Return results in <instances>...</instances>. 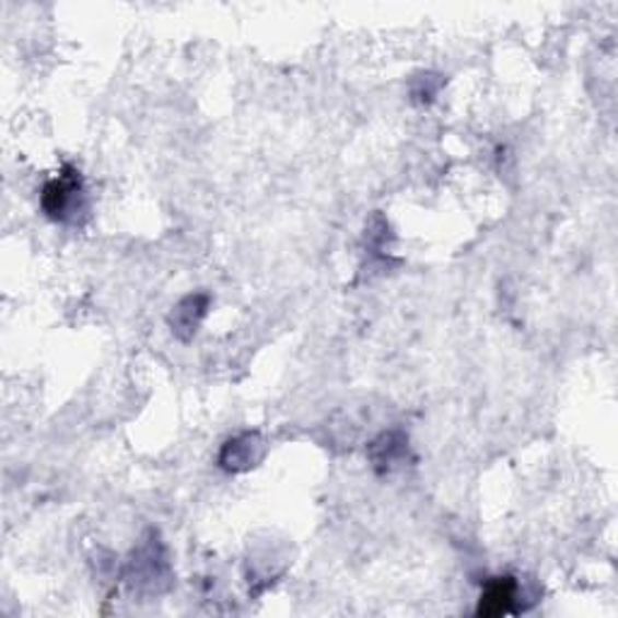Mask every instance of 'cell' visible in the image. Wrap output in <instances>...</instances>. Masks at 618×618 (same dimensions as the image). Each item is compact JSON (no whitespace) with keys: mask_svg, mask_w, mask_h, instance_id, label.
Masks as SVG:
<instances>
[{"mask_svg":"<svg viewBox=\"0 0 618 618\" xmlns=\"http://www.w3.org/2000/svg\"><path fill=\"white\" fill-rule=\"evenodd\" d=\"M128 587L145 597H160L172 587V565L160 534L150 529L126 563Z\"/></svg>","mask_w":618,"mask_h":618,"instance_id":"6da1fadb","label":"cell"},{"mask_svg":"<svg viewBox=\"0 0 618 618\" xmlns=\"http://www.w3.org/2000/svg\"><path fill=\"white\" fill-rule=\"evenodd\" d=\"M44 213L58 223H68L85 208L83 177L73 165H66L58 177L46 182L42 191Z\"/></svg>","mask_w":618,"mask_h":618,"instance_id":"7a4b0ae2","label":"cell"},{"mask_svg":"<svg viewBox=\"0 0 618 618\" xmlns=\"http://www.w3.org/2000/svg\"><path fill=\"white\" fill-rule=\"evenodd\" d=\"M264 457H266V440L261 438V433L249 430V433H242L225 442L223 450H220L218 464L230 474H244L254 469V466H259Z\"/></svg>","mask_w":618,"mask_h":618,"instance_id":"3957f363","label":"cell"},{"mask_svg":"<svg viewBox=\"0 0 618 618\" xmlns=\"http://www.w3.org/2000/svg\"><path fill=\"white\" fill-rule=\"evenodd\" d=\"M520 582L512 575H498L486 582L481 599L476 606V616L498 618L520 611Z\"/></svg>","mask_w":618,"mask_h":618,"instance_id":"277c9868","label":"cell"},{"mask_svg":"<svg viewBox=\"0 0 618 618\" xmlns=\"http://www.w3.org/2000/svg\"><path fill=\"white\" fill-rule=\"evenodd\" d=\"M368 459L380 476H389L399 471L406 462L411 459V450H408V438L399 430H389L382 433L368 445Z\"/></svg>","mask_w":618,"mask_h":618,"instance_id":"5b68a950","label":"cell"},{"mask_svg":"<svg viewBox=\"0 0 618 618\" xmlns=\"http://www.w3.org/2000/svg\"><path fill=\"white\" fill-rule=\"evenodd\" d=\"M208 305H211V300H208L206 293H194V295H186L184 300H179L170 314L172 334L177 336L179 341H191L198 331V326H201L206 317Z\"/></svg>","mask_w":618,"mask_h":618,"instance_id":"8992f818","label":"cell"},{"mask_svg":"<svg viewBox=\"0 0 618 618\" xmlns=\"http://www.w3.org/2000/svg\"><path fill=\"white\" fill-rule=\"evenodd\" d=\"M435 75H421L416 80L418 85H413V97H418V100H433L435 95H438V88H440V80L438 83H433L430 85V80H433Z\"/></svg>","mask_w":618,"mask_h":618,"instance_id":"52a82bcc","label":"cell"}]
</instances>
